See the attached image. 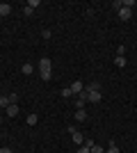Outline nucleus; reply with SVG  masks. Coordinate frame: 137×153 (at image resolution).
<instances>
[{"mask_svg":"<svg viewBox=\"0 0 137 153\" xmlns=\"http://www.w3.org/2000/svg\"><path fill=\"white\" fill-rule=\"evenodd\" d=\"M133 16V9H128V7H119V19L121 21H130Z\"/></svg>","mask_w":137,"mask_h":153,"instance_id":"1","label":"nucleus"},{"mask_svg":"<svg viewBox=\"0 0 137 153\" xmlns=\"http://www.w3.org/2000/svg\"><path fill=\"white\" fill-rule=\"evenodd\" d=\"M71 91H73V96L82 94V91H85V85H82V80H76V82L71 85Z\"/></svg>","mask_w":137,"mask_h":153,"instance_id":"2","label":"nucleus"},{"mask_svg":"<svg viewBox=\"0 0 137 153\" xmlns=\"http://www.w3.org/2000/svg\"><path fill=\"white\" fill-rule=\"evenodd\" d=\"M39 71H53L50 59H48V57H41V59H39Z\"/></svg>","mask_w":137,"mask_h":153,"instance_id":"3","label":"nucleus"},{"mask_svg":"<svg viewBox=\"0 0 137 153\" xmlns=\"http://www.w3.org/2000/svg\"><path fill=\"white\" fill-rule=\"evenodd\" d=\"M101 98H103L101 91H87V101H89V103H98Z\"/></svg>","mask_w":137,"mask_h":153,"instance_id":"4","label":"nucleus"},{"mask_svg":"<svg viewBox=\"0 0 137 153\" xmlns=\"http://www.w3.org/2000/svg\"><path fill=\"white\" fill-rule=\"evenodd\" d=\"M21 71H23L25 76H32V73H34V66H32V64H30V62H25V64H23V66H21Z\"/></svg>","mask_w":137,"mask_h":153,"instance_id":"5","label":"nucleus"},{"mask_svg":"<svg viewBox=\"0 0 137 153\" xmlns=\"http://www.w3.org/2000/svg\"><path fill=\"white\" fill-rule=\"evenodd\" d=\"M16 114H19V105H16V103H12V105L7 108V117H16Z\"/></svg>","mask_w":137,"mask_h":153,"instance_id":"6","label":"nucleus"},{"mask_svg":"<svg viewBox=\"0 0 137 153\" xmlns=\"http://www.w3.org/2000/svg\"><path fill=\"white\" fill-rule=\"evenodd\" d=\"M9 12H12V5H7V2H0V16H7Z\"/></svg>","mask_w":137,"mask_h":153,"instance_id":"7","label":"nucleus"},{"mask_svg":"<svg viewBox=\"0 0 137 153\" xmlns=\"http://www.w3.org/2000/svg\"><path fill=\"white\" fill-rule=\"evenodd\" d=\"M85 91H101V82H96V80H94V82H89Z\"/></svg>","mask_w":137,"mask_h":153,"instance_id":"8","label":"nucleus"},{"mask_svg":"<svg viewBox=\"0 0 137 153\" xmlns=\"http://www.w3.org/2000/svg\"><path fill=\"white\" fill-rule=\"evenodd\" d=\"M76 121H87V112L85 110H76Z\"/></svg>","mask_w":137,"mask_h":153,"instance_id":"9","label":"nucleus"},{"mask_svg":"<svg viewBox=\"0 0 137 153\" xmlns=\"http://www.w3.org/2000/svg\"><path fill=\"white\" fill-rule=\"evenodd\" d=\"M73 142H76V144H80V146H82V144H85V137H82V133H73Z\"/></svg>","mask_w":137,"mask_h":153,"instance_id":"10","label":"nucleus"},{"mask_svg":"<svg viewBox=\"0 0 137 153\" xmlns=\"http://www.w3.org/2000/svg\"><path fill=\"white\" fill-rule=\"evenodd\" d=\"M9 105H12V101H9V96H0V108H9Z\"/></svg>","mask_w":137,"mask_h":153,"instance_id":"11","label":"nucleus"},{"mask_svg":"<svg viewBox=\"0 0 137 153\" xmlns=\"http://www.w3.org/2000/svg\"><path fill=\"white\" fill-rule=\"evenodd\" d=\"M114 64H117L119 69H124V66H126V57H121V55H117V57H114Z\"/></svg>","mask_w":137,"mask_h":153,"instance_id":"12","label":"nucleus"},{"mask_svg":"<svg viewBox=\"0 0 137 153\" xmlns=\"http://www.w3.org/2000/svg\"><path fill=\"white\" fill-rule=\"evenodd\" d=\"M25 121H27V126H34V123L39 121V117H37V114H30V117L25 119Z\"/></svg>","mask_w":137,"mask_h":153,"instance_id":"13","label":"nucleus"},{"mask_svg":"<svg viewBox=\"0 0 137 153\" xmlns=\"http://www.w3.org/2000/svg\"><path fill=\"white\" fill-rule=\"evenodd\" d=\"M62 96H66V98H71V96H73L71 87H64V89H62Z\"/></svg>","mask_w":137,"mask_h":153,"instance_id":"14","label":"nucleus"},{"mask_svg":"<svg viewBox=\"0 0 137 153\" xmlns=\"http://www.w3.org/2000/svg\"><path fill=\"white\" fill-rule=\"evenodd\" d=\"M107 153H119V146H117V144H114V142H112L110 146H107Z\"/></svg>","mask_w":137,"mask_h":153,"instance_id":"15","label":"nucleus"},{"mask_svg":"<svg viewBox=\"0 0 137 153\" xmlns=\"http://www.w3.org/2000/svg\"><path fill=\"white\" fill-rule=\"evenodd\" d=\"M53 71H41V80H50Z\"/></svg>","mask_w":137,"mask_h":153,"instance_id":"16","label":"nucleus"},{"mask_svg":"<svg viewBox=\"0 0 137 153\" xmlns=\"http://www.w3.org/2000/svg\"><path fill=\"white\" fill-rule=\"evenodd\" d=\"M117 55H121V57H124V55H126V46H124V44H121V46H119V48H117Z\"/></svg>","mask_w":137,"mask_h":153,"instance_id":"17","label":"nucleus"},{"mask_svg":"<svg viewBox=\"0 0 137 153\" xmlns=\"http://www.w3.org/2000/svg\"><path fill=\"white\" fill-rule=\"evenodd\" d=\"M85 146H89V149H94V146H96V142L91 140V137H87V142H85Z\"/></svg>","mask_w":137,"mask_h":153,"instance_id":"18","label":"nucleus"},{"mask_svg":"<svg viewBox=\"0 0 137 153\" xmlns=\"http://www.w3.org/2000/svg\"><path fill=\"white\" fill-rule=\"evenodd\" d=\"M78 153H91V149H89V146H85V144H82V146L78 149Z\"/></svg>","mask_w":137,"mask_h":153,"instance_id":"19","label":"nucleus"},{"mask_svg":"<svg viewBox=\"0 0 137 153\" xmlns=\"http://www.w3.org/2000/svg\"><path fill=\"white\" fill-rule=\"evenodd\" d=\"M91 153H105V151H103V146H98V144H96V146L91 149Z\"/></svg>","mask_w":137,"mask_h":153,"instance_id":"20","label":"nucleus"},{"mask_svg":"<svg viewBox=\"0 0 137 153\" xmlns=\"http://www.w3.org/2000/svg\"><path fill=\"white\" fill-rule=\"evenodd\" d=\"M27 7H32V9H34V7H39V0H30V2H27Z\"/></svg>","mask_w":137,"mask_h":153,"instance_id":"21","label":"nucleus"},{"mask_svg":"<svg viewBox=\"0 0 137 153\" xmlns=\"http://www.w3.org/2000/svg\"><path fill=\"white\" fill-rule=\"evenodd\" d=\"M32 12H34L32 7H23V14H25V16H30V14H32Z\"/></svg>","mask_w":137,"mask_h":153,"instance_id":"22","label":"nucleus"},{"mask_svg":"<svg viewBox=\"0 0 137 153\" xmlns=\"http://www.w3.org/2000/svg\"><path fill=\"white\" fill-rule=\"evenodd\" d=\"M0 153H12V149H7V146H0Z\"/></svg>","mask_w":137,"mask_h":153,"instance_id":"23","label":"nucleus"}]
</instances>
